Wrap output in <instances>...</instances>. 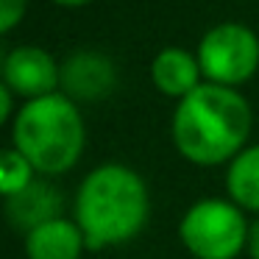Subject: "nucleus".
<instances>
[{
    "mask_svg": "<svg viewBox=\"0 0 259 259\" xmlns=\"http://www.w3.org/2000/svg\"><path fill=\"white\" fill-rule=\"evenodd\" d=\"M70 218L84 231L90 251L125 245L137 240L151 220V190L128 164H95L75 187Z\"/></svg>",
    "mask_w": 259,
    "mask_h": 259,
    "instance_id": "nucleus-1",
    "label": "nucleus"
},
{
    "mask_svg": "<svg viewBox=\"0 0 259 259\" xmlns=\"http://www.w3.org/2000/svg\"><path fill=\"white\" fill-rule=\"evenodd\" d=\"M251 120V106L240 92L206 81L179 101L170 140L190 164L220 167L248 148Z\"/></svg>",
    "mask_w": 259,
    "mask_h": 259,
    "instance_id": "nucleus-2",
    "label": "nucleus"
},
{
    "mask_svg": "<svg viewBox=\"0 0 259 259\" xmlns=\"http://www.w3.org/2000/svg\"><path fill=\"white\" fill-rule=\"evenodd\" d=\"M12 148L45 179L70 173L87 148V123L78 103L64 92L25 101L12 120Z\"/></svg>",
    "mask_w": 259,
    "mask_h": 259,
    "instance_id": "nucleus-3",
    "label": "nucleus"
},
{
    "mask_svg": "<svg viewBox=\"0 0 259 259\" xmlns=\"http://www.w3.org/2000/svg\"><path fill=\"white\" fill-rule=\"evenodd\" d=\"M251 220L229 198H198L179 220V240L192 259H237L248 248Z\"/></svg>",
    "mask_w": 259,
    "mask_h": 259,
    "instance_id": "nucleus-4",
    "label": "nucleus"
},
{
    "mask_svg": "<svg viewBox=\"0 0 259 259\" xmlns=\"http://www.w3.org/2000/svg\"><path fill=\"white\" fill-rule=\"evenodd\" d=\"M198 64L209 84H245L259 67V39L240 23H223L206 31L198 45Z\"/></svg>",
    "mask_w": 259,
    "mask_h": 259,
    "instance_id": "nucleus-5",
    "label": "nucleus"
},
{
    "mask_svg": "<svg viewBox=\"0 0 259 259\" xmlns=\"http://www.w3.org/2000/svg\"><path fill=\"white\" fill-rule=\"evenodd\" d=\"M3 84L17 98L36 101V98L59 92L62 67L45 48L20 45L3 56Z\"/></svg>",
    "mask_w": 259,
    "mask_h": 259,
    "instance_id": "nucleus-6",
    "label": "nucleus"
},
{
    "mask_svg": "<svg viewBox=\"0 0 259 259\" xmlns=\"http://www.w3.org/2000/svg\"><path fill=\"white\" fill-rule=\"evenodd\" d=\"M114 73L112 59L95 51H81L73 53L62 64V92L70 101H101L114 90Z\"/></svg>",
    "mask_w": 259,
    "mask_h": 259,
    "instance_id": "nucleus-7",
    "label": "nucleus"
},
{
    "mask_svg": "<svg viewBox=\"0 0 259 259\" xmlns=\"http://www.w3.org/2000/svg\"><path fill=\"white\" fill-rule=\"evenodd\" d=\"M64 214V195L51 179L39 176L31 187H25L23 192L6 198V218L17 231L28 234L31 229L56 220Z\"/></svg>",
    "mask_w": 259,
    "mask_h": 259,
    "instance_id": "nucleus-8",
    "label": "nucleus"
},
{
    "mask_svg": "<svg viewBox=\"0 0 259 259\" xmlns=\"http://www.w3.org/2000/svg\"><path fill=\"white\" fill-rule=\"evenodd\" d=\"M23 245L25 259H81V253L90 251L84 231L67 214L48 220L31 229L28 234H23Z\"/></svg>",
    "mask_w": 259,
    "mask_h": 259,
    "instance_id": "nucleus-9",
    "label": "nucleus"
},
{
    "mask_svg": "<svg viewBox=\"0 0 259 259\" xmlns=\"http://www.w3.org/2000/svg\"><path fill=\"white\" fill-rule=\"evenodd\" d=\"M201 64L198 56L187 53L184 48H164L151 62V81L162 95L167 98H187L201 87Z\"/></svg>",
    "mask_w": 259,
    "mask_h": 259,
    "instance_id": "nucleus-10",
    "label": "nucleus"
},
{
    "mask_svg": "<svg viewBox=\"0 0 259 259\" xmlns=\"http://www.w3.org/2000/svg\"><path fill=\"white\" fill-rule=\"evenodd\" d=\"M226 198L245 214H259V145H248L226 164Z\"/></svg>",
    "mask_w": 259,
    "mask_h": 259,
    "instance_id": "nucleus-11",
    "label": "nucleus"
},
{
    "mask_svg": "<svg viewBox=\"0 0 259 259\" xmlns=\"http://www.w3.org/2000/svg\"><path fill=\"white\" fill-rule=\"evenodd\" d=\"M36 179H39V173H36L34 164L17 148L9 145L6 151L0 153V192H3V198H12L17 192H23Z\"/></svg>",
    "mask_w": 259,
    "mask_h": 259,
    "instance_id": "nucleus-12",
    "label": "nucleus"
},
{
    "mask_svg": "<svg viewBox=\"0 0 259 259\" xmlns=\"http://www.w3.org/2000/svg\"><path fill=\"white\" fill-rule=\"evenodd\" d=\"M25 3H28V0H0V31H3V34H9V31L23 20Z\"/></svg>",
    "mask_w": 259,
    "mask_h": 259,
    "instance_id": "nucleus-13",
    "label": "nucleus"
},
{
    "mask_svg": "<svg viewBox=\"0 0 259 259\" xmlns=\"http://www.w3.org/2000/svg\"><path fill=\"white\" fill-rule=\"evenodd\" d=\"M12 109H14V92L9 90L6 84H0V123L14 120L12 117Z\"/></svg>",
    "mask_w": 259,
    "mask_h": 259,
    "instance_id": "nucleus-14",
    "label": "nucleus"
},
{
    "mask_svg": "<svg viewBox=\"0 0 259 259\" xmlns=\"http://www.w3.org/2000/svg\"><path fill=\"white\" fill-rule=\"evenodd\" d=\"M245 253L251 259H259V218L251 223V231H248V248Z\"/></svg>",
    "mask_w": 259,
    "mask_h": 259,
    "instance_id": "nucleus-15",
    "label": "nucleus"
},
{
    "mask_svg": "<svg viewBox=\"0 0 259 259\" xmlns=\"http://www.w3.org/2000/svg\"><path fill=\"white\" fill-rule=\"evenodd\" d=\"M53 3H59V6H84L90 0H53Z\"/></svg>",
    "mask_w": 259,
    "mask_h": 259,
    "instance_id": "nucleus-16",
    "label": "nucleus"
}]
</instances>
